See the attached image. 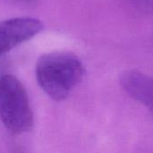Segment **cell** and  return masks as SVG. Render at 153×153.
I'll use <instances>...</instances> for the list:
<instances>
[{
	"label": "cell",
	"mask_w": 153,
	"mask_h": 153,
	"mask_svg": "<svg viewBox=\"0 0 153 153\" xmlns=\"http://www.w3.org/2000/svg\"><path fill=\"white\" fill-rule=\"evenodd\" d=\"M83 74L84 68L79 57L66 51L44 54L38 59L36 65L39 85L56 101L66 99L80 83Z\"/></svg>",
	"instance_id": "cell-1"
},
{
	"label": "cell",
	"mask_w": 153,
	"mask_h": 153,
	"mask_svg": "<svg viewBox=\"0 0 153 153\" xmlns=\"http://www.w3.org/2000/svg\"><path fill=\"white\" fill-rule=\"evenodd\" d=\"M0 119L13 134H22L33 126V113L27 91L13 75L0 77Z\"/></svg>",
	"instance_id": "cell-2"
},
{
	"label": "cell",
	"mask_w": 153,
	"mask_h": 153,
	"mask_svg": "<svg viewBox=\"0 0 153 153\" xmlns=\"http://www.w3.org/2000/svg\"><path fill=\"white\" fill-rule=\"evenodd\" d=\"M43 28V23L35 18H13L0 22V57L39 34Z\"/></svg>",
	"instance_id": "cell-3"
},
{
	"label": "cell",
	"mask_w": 153,
	"mask_h": 153,
	"mask_svg": "<svg viewBox=\"0 0 153 153\" xmlns=\"http://www.w3.org/2000/svg\"><path fill=\"white\" fill-rule=\"evenodd\" d=\"M120 82L131 97L152 109V80L151 77L136 70H128L121 75Z\"/></svg>",
	"instance_id": "cell-4"
}]
</instances>
